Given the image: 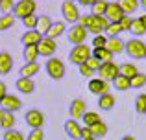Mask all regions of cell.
I'll list each match as a JSON object with an SVG mask.
<instances>
[{
	"mask_svg": "<svg viewBox=\"0 0 146 140\" xmlns=\"http://www.w3.org/2000/svg\"><path fill=\"white\" fill-rule=\"evenodd\" d=\"M80 24L87 30L89 33H94V35H102V32H106L107 26H109V20L106 17H98V15H82L80 17Z\"/></svg>",
	"mask_w": 146,
	"mask_h": 140,
	"instance_id": "1",
	"label": "cell"
},
{
	"mask_svg": "<svg viewBox=\"0 0 146 140\" xmlns=\"http://www.w3.org/2000/svg\"><path fill=\"white\" fill-rule=\"evenodd\" d=\"M126 54H128L129 59H146V43H143L141 39H129L126 43Z\"/></svg>",
	"mask_w": 146,
	"mask_h": 140,
	"instance_id": "2",
	"label": "cell"
},
{
	"mask_svg": "<svg viewBox=\"0 0 146 140\" xmlns=\"http://www.w3.org/2000/svg\"><path fill=\"white\" fill-rule=\"evenodd\" d=\"M91 55H93V48H89L87 44H78V46H74L70 50V54H68V61H70L72 65L80 66V65H83Z\"/></svg>",
	"mask_w": 146,
	"mask_h": 140,
	"instance_id": "3",
	"label": "cell"
},
{
	"mask_svg": "<svg viewBox=\"0 0 146 140\" xmlns=\"http://www.w3.org/2000/svg\"><path fill=\"white\" fill-rule=\"evenodd\" d=\"M35 9H37L35 0H19V2H15L13 17L22 20V18L30 17V15H35Z\"/></svg>",
	"mask_w": 146,
	"mask_h": 140,
	"instance_id": "4",
	"label": "cell"
},
{
	"mask_svg": "<svg viewBox=\"0 0 146 140\" xmlns=\"http://www.w3.org/2000/svg\"><path fill=\"white\" fill-rule=\"evenodd\" d=\"M87 30L83 28L82 24H72L70 28L67 30V39H68V43L72 44V46H78V44H85V41H87Z\"/></svg>",
	"mask_w": 146,
	"mask_h": 140,
	"instance_id": "5",
	"label": "cell"
},
{
	"mask_svg": "<svg viewBox=\"0 0 146 140\" xmlns=\"http://www.w3.org/2000/svg\"><path fill=\"white\" fill-rule=\"evenodd\" d=\"M44 68H46V74L50 78L54 79V81H59V79L65 78V63L61 61V59L57 57H50L46 61V65H44Z\"/></svg>",
	"mask_w": 146,
	"mask_h": 140,
	"instance_id": "6",
	"label": "cell"
},
{
	"mask_svg": "<svg viewBox=\"0 0 146 140\" xmlns=\"http://www.w3.org/2000/svg\"><path fill=\"white\" fill-rule=\"evenodd\" d=\"M61 13H63V18L67 22H70V26L72 24H78L80 22V9H78V6H76L74 2H70V0H65L63 4H61Z\"/></svg>",
	"mask_w": 146,
	"mask_h": 140,
	"instance_id": "7",
	"label": "cell"
},
{
	"mask_svg": "<svg viewBox=\"0 0 146 140\" xmlns=\"http://www.w3.org/2000/svg\"><path fill=\"white\" fill-rule=\"evenodd\" d=\"M100 76V79H104V81H115V79L120 76V66L117 65V63H102V66H100V70L96 72Z\"/></svg>",
	"mask_w": 146,
	"mask_h": 140,
	"instance_id": "8",
	"label": "cell"
},
{
	"mask_svg": "<svg viewBox=\"0 0 146 140\" xmlns=\"http://www.w3.org/2000/svg\"><path fill=\"white\" fill-rule=\"evenodd\" d=\"M24 120L32 129H43V126H44V114L39 109H30L24 114Z\"/></svg>",
	"mask_w": 146,
	"mask_h": 140,
	"instance_id": "9",
	"label": "cell"
},
{
	"mask_svg": "<svg viewBox=\"0 0 146 140\" xmlns=\"http://www.w3.org/2000/svg\"><path fill=\"white\" fill-rule=\"evenodd\" d=\"M85 112H87V103L82 98H76V100L70 101V105H68V114H70L72 120H82Z\"/></svg>",
	"mask_w": 146,
	"mask_h": 140,
	"instance_id": "10",
	"label": "cell"
},
{
	"mask_svg": "<svg viewBox=\"0 0 146 140\" xmlns=\"http://www.w3.org/2000/svg\"><path fill=\"white\" fill-rule=\"evenodd\" d=\"M87 89H89V92L94 94V96H102V94L109 92V83L104 81V79H100V78H93V79H89V83H87Z\"/></svg>",
	"mask_w": 146,
	"mask_h": 140,
	"instance_id": "11",
	"label": "cell"
},
{
	"mask_svg": "<svg viewBox=\"0 0 146 140\" xmlns=\"http://www.w3.org/2000/svg\"><path fill=\"white\" fill-rule=\"evenodd\" d=\"M37 48H39V55H43V57H54V54H56L57 50V43L54 39H48V37H43V41H41L39 44H37Z\"/></svg>",
	"mask_w": 146,
	"mask_h": 140,
	"instance_id": "12",
	"label": "cell"
},
{
	"mask_svg": "<svg viewBox=\"0 0 146 140\" xmlns=\"http://www.w3.org/2000/svg\"><path fill=\"white\" fill-rule=\"evenodd\" d=\"M0 107L7 112H17L22 107V101H21V98L13 96V94H6V98L0 101Z\"/></svg>",
	"mask_w": 146,
	"mask_h": 140,
	"instance_id": "13",
	"label": "cell"
},
{
	"mask_svg": "<svg viewBox=\"0 0 146 140\" xmlns=\"http://www.w3.org/2000/svg\"><path fill=\"white\" fill-rule=\"evenodd\" d=\"M124 11H122V7L118 6V2H109V6H107V11H106V18L109 22H118L122 17H124Z\"/></svg>",
	"mask_w": 146,
	"mask_h": 140,
	"instance_id": "14",
	"label": "cell"
},
{
	"mask_svg": "<svg viewBox=\"0 0 146 140\" xmlns=\"http://www.w3.org/2000/svg\"><path fill=\"white\" fill-rule=\"evenodd\" d=\"M43 41V35H41L37 30H26V33H22L21 43L24 46H32V44H39Z\"/></svg>",
	"mask_w": 146,
	"mask_h": 140,
	"instance_id": "15",
	"label": "cell"
},
{
	"mask_svg": "<svg viewBox=\"0 0 146 140\" xmlns=\"http://www.w3.org/2000/svg\"><path fill=\"white\" fill-rule=\"evenodd\" d=\"M106 48L111 52V54H122V52H126V43L120 39V37H107V44Z\"/></svg>",
	"mask_w": 146,
	"mask_h": 140,
	"instance_id": "16",
	"label": "cell"
},
{
	"mask_svg": "<svg viewBox=\"0 0 146 140\" xmlns=\"http://www.w3.org/2000/svg\"><path fill=\"white\" fill-rule=\"evenodd\" d=\"M65 133H67L72 140H82V127H80V124L76 122V120H72V118L65 122Z\"/></svg>",
	"mask_w": 146,
	"mask_h": 140,
	"instance_id": "17",
	"label": "cell"
},
{
	"mask_svg": "<svg viewBox=\"0 0 146 140\" xmlns=\"http://www.w3.org/2000/svg\"><path fill=\"white\" fill-rule=\"evenodd\" d=\"M15 87H17V90L22 92V94H32L33 90H35V83L30 78H19L17 81H15Z\"/></svg>",
	"mask_w": 146,
	"mask_h": 140,
	"instance_id": "18",
	"label": "cell"
},
{
	"mask_svg": "<svg viewBox=\"0 0 146 140\" xmlns=\"http://www.w3.org/2000/svg\"><path fill=\"white\" fill-rule=\"evenodd\" d=\"M13 68V57L9 52H0V74L6 76Z\"/></svg>",
	"mask_w": 146,
	"mask_h": 140,
	"instance_id": "19",
	"label": "cell"
},
{
	"mask_svg": "<svg viewBox=\"0 0 146 140\" xmlns=\"http://www.w3.org/2000/svg\"><path fill=\"white\" fill-rule=\"evenodd\" d=\"M65 32H67V26H65V22H63V20H57V22H54V24L50 26L48 33H46L44 37H48V39H54V41H56L57 37H61Z\"/></svg>",
	"mask_w": 146,
	"mask_h": 140,
	"instance_id": "20",
	"label": "cell"
},
{
	"mask_svg": "<svg viewBox=\"0 0 146 140\" xmlns=\"http://www.w3.org/2000/svg\"><path fill=\"white\" fill-rule=\"evenodd\" d=\"M115 103H117V100H115V96L111 92L98 96V107L102 109V111H111V109L115 107Z\"/></svg>",
	"mask_w": 146,
	"mask_h": 140,
	"instance_id": "21",
	"label": "cell"
},
{
	"mask_svg": "<svg viewBox=\"0 0 146 140\" xmlns=\"http://www.w3.org/2000/svg\"><path fill=\"white\" fill-rule=\"evenodd\" d=\"M22 57H24L26 63H37V57H39V48H37V44L24 46V50H22Z\"/></svg>",
	"mask_w": 146,
	"mask_h": 140,
	"instance_id": "22",
	"label": "cell"
},
{
	"mask_svg": "<svg viewBox=\"0 0 146 140\" xmlns=\"http://www.w3.org/2000/svg\"><path fill=\"white\" fill-rule=\"evenodd\" d=\"M93 57H96L100 63H111L115 55L107 48H93Z\"/></svg>",
	"mask_w": 146,
	"mask_h": 140,
	"instance_id": "23",
	"label": "cell"
},
{
	"mask_svg": "<svg viewBox=\"0 0 146 140\" xmlns=\"http://www.w3.org/2000/svg\"><path fill=\"white\" fill-rule=\"evenodd\" d=\"M39 68H41L39 63H26V65L19 70V74H21V78H30V79H32L33 76L39 72Z\"/></svg>",
	"mask_w": 146,
	"mask_h": 140,
	"instance_id": "24",
	"label": "cell"
},
{
	"mask_svg": "<svg viewBox=\"0 0 146 140\" xmlns=\"http://www.w3.org/2000/svg\"><path fill=\"white\" fill-rule=\"evenodd\" d=\"M118 6L122 7V11L126 15H131L141 7V4H139V0H118Z\"/></svg>",
	"mask_w": 146,
	"mask_h": 140,
	"instance_id": "25",
	"label": "cell"
},
{
	"mask_svg": "<svg viewBox=\"0 0 146 140\" xmlns=\"http://www.w3.org/2000/svg\"><path fill=\"white\" fill-rule=\"evenodd\" d=\"M52 24H54V20L48 17V15H41V17H39V22H37V32L44 37L48 33V30H50V26H52Z\"/></svg>",
	"mask_w": 146,
	"mask_h": 140,
	"instance_id": "26",
	"label": "cell"
},
{
	"mask_svg": "<svg viewBox=\"0 0 146 140\" xmlns=\"http://www.w3.org/2000/svg\"><path fill=\"white\" fill-rule=\"evenodd\" d=\"M135 74H139V68H137L135 63H124V65H120V76L131 79Z\"/></svg>",
	"mask_w": 146,
	"mask_h": 140,
	"instance_id": "27",
	"label": "cell"
},
{
	"mask_svg": "<svg viewBox=\"0 0 146 140\" xmlns=\"http://www.w3.org/2000/svg\"><path fill=\"white\" fill-rule=\"evenodd\" d=\"M89 129H91V133H93V137L96 138V140L107 135V126H106V122H98V124H94V126H91Z\"/></svg>",
	"mask_w": 146,
	"mask_h": 140,
	"instance_id": "28",
	"label": "cell"
},
{
	"mask_svg": "<svg viewBox=\"0 0 146 140\" xmlns=\"http://www.w3.org/2000/svg\"><path fill=\"white\" fill-rule=\"evenodd\" d=\"M129 32H131L137 39H139L141 35H146V28H144L143 22H141V18H133V20H131V28H129Z\"/></svg>",
	"mask_w": 146,
	"mask_h": 140,
	"instance_id": "29",
	"label": "cell"
},
{
	"mask_svg": "<svg viewBox=\"0 0 146 140\" xmlns=\"http://www.w3.org/2000/svg\"><path fill=\"white\" fill-rule=\"evenodd\" d=\"M82 120H83V124H85V127H91V126H94V124L102 122L100 114H98V112H94V111H87L85 114H83Z\"/></svg>",
	"mask_w": 146,
	"mask_h": 140,
	"instance_id": "30",
	"label": "cell"
},
{
	"mask_svg": "<svg viewBox=\"0 0 146 140\" xmlns=\"http://www.w3.org/2000/svg\"><path fill=\"white\" fill-rule=\"evenodd\" d=\"M107 6H109V2H107V0H98V2L91 7V13H93V15H98V17H106Z\"/></svg>",
	"mask_w": 146,
	"mask_h": 140,
	"instance_id": "31",
	"label": "cell"
},
{
	"mask_svg": "<svg viewBox=\"0 0 146 140\" xmlns=\"http://www.w3.org/2000/svg\"><path fill=\"white\" fill-rule=\"evenodd\" d=\"M113 87L117 90H128V89H131V81H129V78H124V76H118L117 79L113 81Z\"/></svg>",
	"mask_w": 146,
	"mask_h": 140,
	"instance_id": "32",
	"label": "cell"
},
{
	"mask_svg": "<svg viewBox=\"0 0 146 140\" xmlns=\"http://www.w3.org/2000/svg\"><path fill=\"white\" fill-rule=\"evenodd\" d=\"M15 114L13 112H7L6 111V114H4V118H2V122H0V127H2L4 131H7V129H13V126H15Z\"/></svg>",
	"mask_w": 146,
	"mask_h": 140,
	"instance_id": "33",
	"label": "cell"
},
{
	"mask_svg": "<svg viewBox=\"0 0 146 140\" xmlns=\"http://www.w3.org/2000/svg\"><path fill=\"white\" fill-rule=\"evenodd\" d=\"M129 81H131V89H143V87L146 85V74L139 72V74H135Z\"/></svg>",
	"mask_w": 146,
	"mask_h": 140,
	"instance_id": "34",
	"label": "cell"
},
{
	"mask_svg": "<svg viewBox=\"0 0 146 140\" xmlns=\"http://www.w3.org/2000/svg\"><path fill=\"white\" fill-rule=\"evenodd\" d=\"M15 24V17L13 15H2L0 17V32H6V30H9L11 26Z\"/></svg>",
	"mask_w": 146,
	"mask_h": 140,
	"instance_id": "35",
	"label": "cell"
},
{
	"mask_svg": "<svg viewBox=\"0 0 146 140\" xmlns=\"http://www.w3.org/2000/svg\"><path fill=\"white\" fill-rule=\"evenodd\" d=\"M135 111L146 116V94H139L135 98Z\"/></svg>",
	"mask_w": 146,
	"mask_h": 140,
	"instance_id": "36",
	"label": "cell"
},
{
	"mask_svg": "<svg viewBox=\"0 0 146 140\" xmlns=\"http://www.w3.org/2000/svg\"><path fill=\"white\" fill-rule=\"evenodd\" d=\"M37 22H39V17H37V15H30V17L22 18V24H24L26 30H37Z\"/></svg>",
	"mask_w": 146,
	"mask_h": 140,
	"instance_id": "37",
	"label": "cell"
},
{
	"mask_svg": "<svg viewBox=\"0 0 146 140\" xmlns=\"http://www.w3.org/2000/svg\"><path fill=\"white\" fill-rule=\"evenodd\" d=\"M4 140H26V138H24V135H22L21 131L7 129V131H4Z\"/></svg>",
	"mask_w": 146,
	"mask_h": 140,
	"instance_id": "38",
	"label": "cell"
},
{
	"mask_svg": "<svg viewBox=\"0 0 146 140\" xmlns=\"http://www.w3.org/2000/svg\"><path fill=\"white\" fill-rule=\"evenodd\" d=\"M122 32V28H120V24L118 22H109V26H107V30L104 33H106L107 37H118V33Z\"/></svg>",
	"mask_w": 146,
	"mask_h": 140,
	"instance_id": "39",
	"label": "cell"
},
{
	"mask_svg": "<svg viewBox=\"0 0 146 140\" xmlns=\"http://www.w3.org/2000/svg\"><path fill=\"white\" fill-rule=\"evenodd\" d=\"M13 7H15L13 0H2V2H0V11H2V15L13 13Z\"/></svg>",
	"mask_w": 146,
	"mask_h": 140,
	"instance_id": "40",
	"label": "cell"
},
{
	"mask_svg": "<svg viewBox=\"0 0 146 140\" xmlns=\"http://www.w3.org/2000/svg\"><path fill=\"white\" fill-rule=\"evenodd\" d=\"M107 44V35H94L93 37V48H106Z\"/></svg>",
	"mask_w": 146,
	"mask_h": 140,
	"instance_id": "41",
	"label": "cell"
},
{
	"mask_svg": "<svg viewBox=\"0 0 146 140\" xmlns=\"http://www.w3.org/2000/svg\"><path fill=\"white\" fill-rule=\"evenodd\" d=\"M131 20H133V18L129 17V15H124V17L118 20V24H120L122 32H129V28H131Z\"/></svg>",
	"mask_w": 146,
	"mask_h": 140,
	"instance_id": "42",
	"label": "cell"
},
{
	"mask_svg": "<svg viewBox=\"0 0 146 140\" xmlns=\"http://www.w3.org/2000/svg\"><path fill=\"white\" fill-rule=\"evenodd\" d=\"M78 68H80V74H82L83 78H89V79H93V78H94V74H96V72H94V70H91L89 66L85 65V63H83V65H80Z\"/></svg>",
	"mask_w": 146,
	"mask_h": 140,
	"instance_id": "43",
	"label": "cell"
},
{
	"mask_svg": "<svg viewBox=\"0 0 146 140\" xmlns=\"http://www.w3.org/2000/svg\"><path fill=\"white\" fill-rule=\"evenodd\" d=\"M85 65L89 66L91 70L98 72V70H100V66H102V63H100V61H98L96 57H93V55H91V57H89V59H87V61H85Z\"/></svg>",
	"mask_w": 146,
	"mask_h": 140,
	"instance_id": "44",
	"label": "cell"
},
{
	"mask_svg": "<svg viewBox=\"0 0 146 140\" xmlns=\"http://www.w3.org/2000/svg\"><path fill=\"white\" fill-rule=\"evenodd\" d=\"M28 140H44V133L43 129H32L28 135Z\"/></svg>",
	"mask_w": 146,
	"mask_h": 140,
	"instance_id": "45",
	"label": "cell"
},
{
	"mask_svg": "<svg viewBox=\"0 0 146 140\" xmlns=\"http://www.w3.org/2000/svg\"><path fill=\"white\" fill-rule=\"evenodd\" d=\"M82 140H96V138L93 137V133H91V129H89V127H85V126L82 127Z\"/></svg>",
	"mask_w": 146,
	"mask_h": 140,
	"instance_id": "46",
	"label": "cell"
},
{
	"mask_svg": "<svg viewBox=\"0 0 146 140\" xmlns=\"http://www.w3.org/2000/svg\"><path fill=\"white\" fill-rule=\"evenodd\" d=\"M6 94H7V89H6V83L4 81H0V101L6 98Z\"/></svg>",
	"mask_w": 146,
	"mask_h": 140,
	"instance_id": "47",
	"label": "cell"
},
{
	"mask_svg": "<svg viewBox=\"0 0 146 140\" xmlns=\"http://www.w3.org/2000/svg\"><path fill=\"white\" fill-rule=\"evenodd\" d=\"M96 2L98 0H78V4H82V6H91V7H93Z\"/></svg>",
	"mask_w": 146,
	"mask_h": 140,
	"instance_id": "48",
	"label": "cell"
},
{
	"mask_svg": "<svg viewBox=\"0 0 146 140\" xmlns=\"http://www.w3.org/2000/svg\"><path fill=\"white\" fill-rule=\"evenodd\" d=\"M120 140H137L135 137H131V135H124V137H122Z\"/></svg>",
	"mask_w": 146,
	"mask_h": 140,
	"instance_id": "49",
	"label": "cell"
},
{
	"mask_svg": "<svg viewBox=\"0 0 146 140\" xmlns=\"http://www.w3.org/2000/svg\"><path fill=\"white\" fill-rule=\"evenodd\" d=\"M139 4H141V7L146 11V0H139Z\"/></svg>",
	"mask_w": 146,
	"mask_h": 140,
	"instance_id": "50",
	"label": "cell"
},
{
	"mask_svg": "<svg viewBox=\"0 0 146 140\" xmlns=\"http://www.w3.org/2000/svg\"><path fill=\"white\" fill-rule=\"evenodd\" d=\"M141 18V22H143V24H144V28H146V13L143 15V17H139Z\"/></svg>",
	"mask_w": 146,
	"mask_h": 140,
	"instance_id": "51",
	"label": "cell"
},
{
	"mask_svg": "<svg viewBox=\"0 0 146 140\" xmlns=\"http://www.w3.org/2000/svg\"><path fill=\"white\" fill-rule=\"evenodd\" d=\"M4 114H6V111H4L2 107H0V122H2V118H4Z\"/></svg>",
	"mask_w": 146,
	"mask_h": 140,
	"instance_id": "52",
	"label": "cell"
},
{
	"mask_svg": "<svg viewBox=\"0 0 146 140\" xmlns=\"http://www.w3.org/2000/svg\"><path fill=\"white\" fill-rule=\"evenodd\" d=\"M70 2H78V0H70Z\"/></svg>",
	"mask_w": 146,
	"mask_h": 140,
	"instance_id": "53",
	"label": "cell"
},
{
	"mask_svg": "<svg viewBox=\"0 0 146 140\" xmlns=\"http://www.w3.org/2000/svg\"><path fill=\"white\" fill-rule=\"evenodd\" d=\"M0 2H2V0H0Z\"/></svg>",
	"mask_w": 146,
	"mask_h": 140,
	"instance_id": "54",
	"label": "cell"
}]
</instances>
